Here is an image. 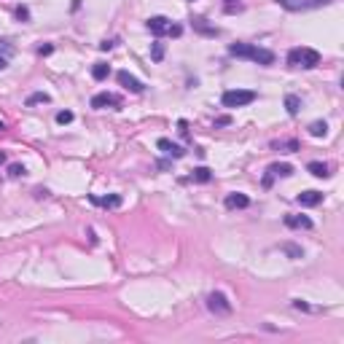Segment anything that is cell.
Returning a JSON list of instances; mask_svg holds the SVG:
<instances>
[{"instance_id": "6da1fadb", "label": "cell", "mask_w": 344, "mask_h": 344, "mask_svg": "<svg viewBox=\"0 0 344 344\" xmlns=\"http://www.w3.org/2000/svg\"><path fill=\"white\" fill-rule=\"evenodd\" d=\"M228 54L237 59H253L256 65H274V51L253 46V43H232L228 46Z\"/></svg>"}, {"instance_id": "7a4b0ae2", "label": "cell", "mask_w": 344, "mask_h": 344, "mask_svg": "<svg viewBox=\"0 0 344 344\" xmlns=\"http://www.w3.org/2000/svg\"><path fill=\"white\" fill-rule=\"evenodd\" d=\"M288 65L296 70H312L320 65V51L309 49V46H296L288 51Z\"/></svg>"}, {"instance_id": "3957f363", "label": "cell", "mask_w": 344, "mask_h": 344, "mask_svg": "<svg viewBox=\"0 0 344 344\" xmlns=\"http://www.w3.org/2000/svg\"><path fill=\"white\" fill-rule=\"evenodd\" d=\"M256 100H258V95L253 89H228L221 95V105L223 108H245Z\"/></svg>"}, {"instance_id": "277c9868", "label": "cell", "mask_w": 344, "mask_h": 344, "mask_svg": "<svg viewBox=\"0 0 344 344\" xmlns=\"http://www.w3.org/2000/svg\"><path fill=\"white\" fill-rule=\"evenodd\" d=\"M207 309L213 312V315H232V301L226 299V293H221V290H213L210 296H207Z\"/></svg>"}, {"instance_id": "5b68a950", "label": "cell", "mask_w": 344, "mask_h": 344, "mask_svg": "<svg viewBox=\"0 0 344 344\" xmlns=\"http://www.w3.org/2000/svg\"><path fill=\"white\" fill-rule=\"evenodd\" d=\"M331 0H277V6H283L285 11H309V8H323Z\"/></svg>"}, {"instance_id": "8992f818", "label": "cell", "mask_w": 344, "mask_h": 344, "mask_svg": "<svg viewBox=\"0 0 344 344\" xmlns=\"http://www.w3.org/2000/svg\"><path fill=\"white\" fill-rule=\"evenodd\" d=\"M91 108H121V97L119 95H113V91H100V95L91 97Z\"/></svg>"}, {"instance_id": "52a82bcc", "label": "cell", "mask_w": 344, "mask_h": 344, "mask_svg": "<svg viewBox=\"0 0 344 344\" xmlns=\"http://www.w3.org/2000/svg\"><path fill=\"white\" fill-rule=\"evenodd\" d=\"M145 27L151 30V33L156 35V38H162V35H167L170 33V27H172V22L167 16H151L148 22H145Z\"/></svg>"}, {"instance_id": "ba28073f", "label": "cell", "mask_w": 344, "mask_h": 344, "mask_svg": "<svg viewBox=\"0 0 344 344\" xmlns=\"http://www.w3.org/2000/svg\"><path fill=\"white\" fill-rule=\"evenodd\" d=\"M116 78H119V83H121V86H124V89H129V91H134V95H140V91L145 89V83H143L140 78H134V76H132V73H127V70H121V73H119V76H116Z\"/></svg>"}, {"instance_id": "9c48e42d", "label": "cell", "mask_w": 344, "mask_h": 344, "mask_svg": "<svg viewBox=\"0 0 344 344\" xmlns=\"http://www.w3.org/2000/svg\"><path fill=\"white\" fill-rule=\"evenodd\" d=\"M156 145H159V151H164L167 156H172V159H183L186 151L180 148L178 143H172V140H167V137H159L156 140Z\"/></svg>"}, {"instance_id": "30bf717a", "label": "cell", "mask_w": 344, "mask_h": 344, "mask_svg": "<svg viewBox=\"0 0 344 344\" xmlns=\"http://www.w3.org/2000/svg\"><path fill=\"white\" fill-rule=\"evenodd\" d=\"M323 191H301L299 196H296V202L301 204V207H317L320 202H323Z\"/></svg>"}, {"instance_id": "8fae6325", "label": "cell", "mask_w": 344, "mask_h": 344, "mask_svg": "<svg viewBox=\"0 0 344 344\" xmlns=\"http://www.w3.org/2000/svg\"><path fill=\"white\" fill-rule=\"evenodd\" d=\"M91 204H97V207H108V210H113V207H121V196L119 194H110V196H97V194H91L89 196Z\"/></svg>"}, {"instance_id": "7c38bea8", "label": "cell", "mask_w": 344, "mask_h": 344, "mask_svg": "<svg viewBox=\"0 0 344 344\" xmlns=\"http://www.w3.org/2000/svg\"><path fill=\"white\" fill-rule=\"evenodd\" d=\"M223 204L228 207V210H245V207H250V196H245V194H228Z\"/></svg>"}, {"instance_id": "4fadbf2b", "label": "cell", "mask_w": 344, "mask_h": 344, "mask_svg": "<svg viewBox=\"0 0 344 344\" xmlns=\"http://www.w3.org/2000/svg\"><path fill=\"white\" fill-rule=\"evenodd\" d=\"M14 43H11V40H0V70H6L8 67V62H11V57H14Z\"/></svg>"}, {"instance_id": "5bb4252c", "label": "cell", "mask_w": 344, "mask_h": 344, "mask_svg": "<svg viewBox=\"0 0 344 344\" xmlns=\"http://www.w3.org/2000/svg\"><path fill=\"white\" fill-rule=\"evenodd\" d=\"M285 226L288 228H312V218H307V215H285Z\"/></svg>"}, {"instance_id": "9a60e30c", "label": "cell", "mask_w": 344, "mask_h": 344, "mask_svg": "<svg viewBox=\"0 0 344 344\" xmlns=\"http://www.w3.org/2000/svg\"><path fill=\"white\" fill-rule=\"evenodd\" d=\"M269 175H272V178H290V175H293V167L290 164H285V162H277V164H272L266 170Z\"/></svg>"}, {"instance_id": "2e32d148", "label": "cell", "mask_w": 344, "mask_h": 344, "mask_svg": "<svg viewBox=\"0 0 344 344\" xmlns=\"http://www.w3.org/2000/svg\"><path fill=\"white\" fill-rule=\"evenodd\" d=\"M307 170L315 175V178H331V167H328L326 162H309Z\"/></svg>"}, {"instance_id": "e0dca14e", "label": "cell", "mask_w": 344, "mask_h": 344, "mask_svg": "<svg viewBox=\"0 0 344 344\" xmlns=\"http://www.w3.org/2000/svg\"><path fill=\"white\" fill-rule=\"evenodd\" d=\"M194 30H196V33H202V35H210V38L221 35V30L213 27V25H207V19H194Z\"/></svg>"}, {"instance_id": "ac0fdd59", "label": "cell", "mask_w": 344, "mask_h": 344, "mask_svg": "<svg viewBox=\"0 0 344 344\" xmlns=\"http://www.w3.org/2000/svg\"><path fill=\"white\" fill-rule=\"evenodd\" d=\"M191 180H194V183H210V180H213L210 167H196V170L191 172Z\"/></svg>"}, {"instance_id": "d6986e66", "label": "cell", "mask_w": 344, "mask_h": 344, "mask_svg": "<svg viewBox=\"0 0 344 344\" xmlns=\"http://www.w3.org/2000/svg\"><path fill=\"white\" fill-rule=\"evenodd\" d=\"M272 148H274V151L293 153V151H299V140H274V143H272Z\"/></svg>"}, {"instance_id": "ffe728a7", "label": "cell", "mask_w": 344, "mask_h": 344, "mask_svg": "<svg viewBox=\"0 0 344 344\" xmlns=\"http://www.w3.org/2000/svg\"><path fill=\"white\" fill-rule=\"evenodd\" d=\"M280 250H283L288 258H304V250H301L299 245H293V242H283V245H280Z\"/></svg>"}, {"instance_id": "44dd1931", "label": "cell", "mask_w": 344, "mask_h": 344, "mask_svg": "<svg viewBox=\"0 0 344 344\" xmlns=\"http://www.w3.org/2000/svg\"><path fill=\"white\" fill-rule=\"evenodd\" d=\"M285 110L290 113V116H299V110H301V100L296 95H285Z\"/></svg>"}, {"instance_id": "7402d4cb", "label": "cell", "mask_w": 344, "mask_h": 344, "mask_svg": "<svg viewBox=\"0 0 344 344\" xmlns=\"http://www.w3.org/2000/svg\"><path fill=\"white\" fill-rule=\"evenodd\" d=\"M309 134H312V137H326V134H328V124L326 121H312L309 124Z\"/></svg>"}, {"instance_id": "603a6c76", "label": "cell", "mask_w": 344, "mask_h": 344, "mask_svg": "<svg viewBox=\"0 0 344 344\" xmlns=\"http://www.w3.org/2000/svg\"><path fill=\"white\" fill-rule=\"evenodd\" d=\"M108 73H110V67L105 65V62H97V65L91 67V76H95V81H102V78H108Z\"/></svg>"}, {"instance_id": "cb8c5ba5", "label": "cell", "mask_w": 344, "mask_h": 344, "mask_svg": "<svg viewBox=\"0 0 344 344\" xmlns=\"http://www.w3.org/2000/svg\"><path fill=\"white\" fill-rule=\"evenodd\" d=\"M40 102H51V95H46V91H35V95L27 97V105H40Z\"/></svg>"}, {"instance_id": "d4e9b609", "label": "cell", "mask_w": 344, "mask_h": 344, "mask_svg": "<svg viewBox=\"0 0 344 344\" xmlns=\"http://www.w3.org/2000/svg\"><path fill=\"white\" fill-rule=\"evenodd\" d=\"M151 59H153V62H162V59H164V43H159V40H156L153 49H151Z\"/></svg>"}, {"instance_id": "484cf974", "label": "cell", "mask_w": 344, "mask_h": 344, "mask_svg": "<svg viewBox=\"0 0 344 344\" xmlns=\"http://www.w3.org/2000/svg\"><path fill=\"white\" fill-rule=\"evenodd\" d=\"M239 8H242V6H239V0H223V11L226 14H234V11H239Z\"/></svg>"}, {"instance_id": "4316f807", "label": "cell", "mask_w": 344, "mask_h": 344, "mask_svg": "<svg viewBox=\"0 0 344 344\" xmlns=\"http://www.w3.org/2000/svg\"><path fill=\"white\" fill-rule=\"evenodd\" d=\"M73 119H76V116H73V110H59L57 113V124H70Z\"/></svg>"}, {"instance_id": "83f0119b", "label": "cell", "mask_w": 344, "mask_h": 344, "mask_svg": "<svg viewBox=\"0 0 344 344\" xmlns=\"http://www.w3.org/2000/svg\"><path fill=\"white\" fill-rule=\"evenodd\" d=\"M16 19H19V22H30V8L27 6H19L16 8Z\"/></svg>"}, {"instance_id": "f1b7e54d", "label": "cell", "mask_w": 344, "mask_h": 344, "mask_svg": "<svg viewBox=\"0 0 344 344\" xmlns=\"http://www.w3.org/2000/svg\"><path fill=\"white\" fill-rule=\"evenodd\" d=\"M27 170H25V167L22 164H11V167H8V175H11V178H19V175H25Z\"/></svg>"}, {"instance_id": "f546056e", "label": "cell", "mask_w": 344, "mask_h": 344, "mask_svg": "<svg viewBox=\"0 0 344 344\" xmlns=\"http://www.w3.org/2000/svg\"><path fill=\"white\" fill-rule=\"evenodd\" d=\"M293 307H296V309H304V312H312V309H315V307H309L307 301H301V299H293Z\"/></svg>"}, {"instance_id": "4dcf8cb0", "label": "cell", "mask_w": 344, "mask_h": 344, "mask_svg": "<svg viewBox=\"0 0 344 344\" xmlns=\"http://www.w3.org/2000/svg\"><path fill=\"white\" fill-rule=\"evenodd\" d=\"M116 43H119L116 38H113V40H102V43H100V49H102V51H110V49L116 46Z\"/></svg>"}, {"instance_id": "1f68e13d", "label": "cell", "mask_w": 344, "mask_h": 344, "mask_svg": "<svg viewBox=\"0 0 344 344\" xmlns=\"http://www.w3.org/2000/svg\"><path fill=\"white\" fill-rule=\"evenodd\" d=\"M51 51H54V46H51V43H46V46H40V49H38V54H40V57H49Z\"/></svg>"}, {"instance_id": "d6a6232c", "label": "cell", "mask_w": 344, "mask_h": 344, "mask_svg": "<svg viewBox=\"0 0 344 344\" xmlns=\"http://www.w3.org/2000/svg\"><path fill=\"white\" fill-rule=\"evenodd\" d=\"M228 124H232V119H228V116H218L215 119V127H228Z\"/></svg>"}, {"instance_id": "836d02e7", "label": "cell", "mask_w": 344, "mask_h": 344, "mask_svg": "<svg viewBox=\"0 0 344 344\" xmlns=\"http://www.w3.org/2000/svg\"><path fill=\"white\" fill-rule=\"evenodd\" d=\"M178 127H180V132H183V134H189V124H186L183 119H180V124H178Z\"/></svg>"}, {"instance_id": "e575fe53", "label": "cell", "mask_w": 344, "mask_h": 344, "mask_svg": "<svg viewBox=\"0 0 344 344\" xmlns=\"http://www.w3.org/2000/svg\"><path fill=\"white\" fill-rule=\"evenodd\" d=\"M3 162H6V153H3V151H0V164H3Z\"/></svg>"}, {"instance_id": "d590c367", "label": "cell", "mask_w": 344, "mask_h": 344, "mask_svg": "<svg viewBox=\"0 0 344 344\" xmlns=\"http://www.w3.org/2000/svg\"><path fill=\"white\" fill-rule=\"evenodd\" d=\"M3 129H6V127H3V121H0V132H3Z\"/></svg>"}]
</instances>
